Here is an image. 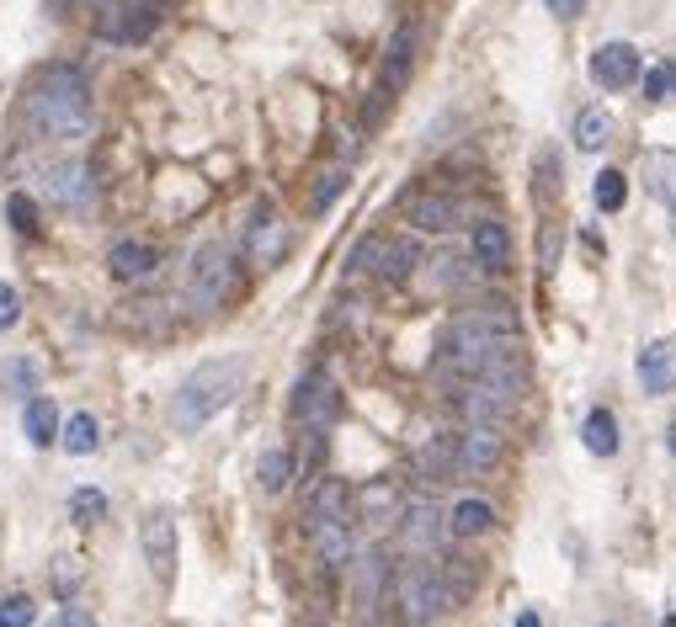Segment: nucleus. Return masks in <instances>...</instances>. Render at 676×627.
Instances as JSON below:
<instances>
[{
  "instance_id": "c756f323",
  "label": "nucleus",
  "mask_w": 676,
  "mask_h": 627,
  "mask_svg": "<svg viewBox=\"0 0 676 627\" xmlns=\"http://www.w3.org/2000/svg\"><path fill=\"white\" fill-rule=\"evenodd\" d=\"M421 267V250L410 245V239H389V256H384V271H378V282H389V288H400L410 271Z\"/></svg>"
},
{
  "instance_id": "c85d7f7f",
  "label": "nucleus",
  "mask_w": 676,
  "mask_h": 627,
  "mask_svg": "<svg viewBox=\"0 0 676 627\" xmlns=\"http://www.w3.org/2000/svg\"><path fill=\"white\" fill-rule=\"evenodd\" d=\"M495 510L485 500H459V506L448 510V532L453 538H480V532H491Z\"/></svg>"
},
{
  "instance_id": "473e14b6",
  "label": "nucleus",
  "mask_w": 676,
  "mask_h": 627,
  "mask_svg": "<svg viewBox=\"0 0 676 627\" xmlns=\"http://www.w3.org/2000/svg\"><path fill=\"white\" fill-rule=\"evenodd\" d=\"M400 484L395 478H378L368 495H363V510H368V521H389V516H400Z\"/></svg>"
},
{
  "instance_id": "6e6552de",
  "label": "nucleus",
  "mask_w": 676,
  "mask_h": 627,
  "mask_svg": "<svg viewBox=\"0 0 676 627\" xmlns=\"http://www.w3.org/2000/svg\"><path fill=\"white\" fill-rule=\"evenodd\" d=\"M640 75H645V64H640V48H634V43H602V48L591 54V80L602 90H629Z\"/></svg>"
},
{
  "instance_id": "c9c22d12",
  "label": "nucleus",
  "mask_w": 676,
  "mask_h": 627,
  "mask_svg": "<svg viewBox=\"0 0 676 627\" xmlns=\"http://www.w3.org/2000/svg\"><path fill=\"white\" fill-rule=\"evenodd\" d=\"M6 218H11L17 235H37V203H32L28 192H11L6 197Z\"/></svg>"
},
{
  "instance_id": "f03ea898",
  "label": "nucleus",
  "mask_w": 676,
  "mask_h": 627,
  "mask_svg": "<svg viewBox=\"0 0 676 627\" xmlns=\"http://www.w3.org/2000/svg\"><path fill=\"white\" fill-rule=\"evenodd\" d=\"M240 383H246V361L240 357H218V361H203L197 372H186L176 399H171L176 431H203L224 404H235Z\"/></svg>"
},
{
  "instance_id": "2f4dec72",
  "label": "nucleus",
  "mask_w": 676,
  "mask_h": 627,
  "mask_svg": "<svg viewBox=\"0 0 676 627\" xmlns=\"http://www.w3.org/2000/svg\"><path fill=\"white\" fill-rule=\"evenodd\" d=\"M384 256H389V235H368L352 245V277H378L384 271Z\"/></svg>"
},
{
  "instance_id": "5701e85b",
  "label": "nucleus",
  "mask_w": 676,
  "mask_h": 627,
  "mask_svg": "<svg viewBox=\"0 0 676 627\" xmlns=\"http://www.w3.org/2000/svg\"><path fill=\"white\" fill-rule=\"evenodd\" d=\"M410 60H416V32L400 28L389 37V48H384V96H395L405 86V75H410Z\"/></svg>"
},
{
  "instance_id": "ddd939ff",
  "label": "nucleus",
  "mask_w": 676,
  "mask_h": 627,
  "mask_svg": "<svg viewBox=\"0 0 676 627\" xmlns=\"http://www.w3.org/2000/svg\"><path fill=\"white\" fill-rule=\"evenodd\" d=\"M282 250H288V229H282V224L272 218V208L261 203L256 218H250V229H246V256L256 261V267H277Z\"/></svg>"
},
{
  "instance_id": "dca6fc26",
  "label": "nucleus",
  "mask_w": 676,
  "mask_h": 627,
  "mask_svg": "<svg viewBox=\"0 0 676 627\" xmlns=\"http://www.w3.org/2000/svg\"><path fill=\"white\" fill-rule=\"evenodd\" d=\"M501 463V431L495 425H469L459 436V468L463 474H491Z\"/></svg>"
},
{
  "instance_id": "4c0bfd02",
  "label": "nucleus",
  "mask_w": 676,
  "mask_h": 627,
  "mask_svg": "<svg viewBox=\"0 0 676 627\" xmlns=\"http://www.w3.org/2000/svg\"><path fill=\"white\" fill-rule=\"evenodd\" d=\"M640 80H645L650 101H672V96H676V60L655 64V69H650V75H640Z\"/></svg>"
},
{
  "instance_id": "79ce46f5",
  "label": "nucleus",
  "mask_w": 676,
  "mask_h": 627,
  "mask_svg": "<svg viewBox=\"0 0 676 627\" xmlns=\"http://www.w3.org/2000/svg\"><path fill=\"white\" fill-rule=\"evenodd\" d=\"M17 320H22V293L11 282H0V329H11Z\"/></svg>"
},
{
  "instance_id": "a18cd8bd",
  "label": "nucleus",
  "mask_w": 676,
  "mask_h": 627,
  "mask_svg": "<svg viewBox=\"0 0 676 627\" xmlns=\"http://www.w3.org/2000/svg\"><path fill=\"white\" fill-rule=\"evenodd\" d=\"M517 627H544V617H538V612H523V617H517Z\"/></svg>"
},
{
  "instance_id": "0eeeda50",
  "label": "nucleus",
  "mask_w": 676,
  "mask_h": 627,
  "mask_svg": "<svg viewBox=\"0 0 676 627\" xmlns=\"http://www.w3.org/2000/svg\"><path fill=\"white\" fill-rule=\"evenodd\" d=\"M139 548H144L150 574L165 585V580L176 574V516H171V510H150V516L139 521Z\"/></svg>"
},
{
  "instance_id": "7c9ffc66",
  "label": "nucleus",
  "mask_w": 676,
  "mask_h": 627,
  "mask_svg": "<svg viewBox=\"0 0 676 627\" xmlns=\"http://www.w3.org/2000/svg\"><path fill=\"white\" fill-rule=\"evenodd\" d=\"M559 154L554 150H538V160H533V197L549 208V203H559Z\"/></svg>"
},
{
  "instance_id": "de8ad7c7",
  "label": "nucleus",
  "mask_w": 676,
  "mask_h": 627,
  "mask_svg": "<svg viewBox=\"0 0 676 627\" xmlns=\"http://www.w3.org/2000/svg\"><path fill=\"white\" fill-rule=\"evenodd\" d=\"M661 627H676V612H672V617H666V623H661Z\"/></svg>"
},
{
  "instance_id": "393cba45",
  "label": "nucleus",
  "mask_w": 676,
  "mask_h": 627,
  "mask_svg": "<svg viewBox=\"0 0 676 627\" xmlns=\"http://www.w3.org/2000/svg\"><path fill=\"white\" fill-rule=\"evenodd\" d=\"M410 463H416L427 478H453V468H459V436H431Z\"/></svg>"
},
{
  "instance_id": "1a4fd4ad",
  "label": "nucleus",
  "mask_w": 676,
  "mask_h": 627,
  "mask_svg": "<svg viewBox=\"0 0 676 627\" xmlns=\"http://www.w3.org/2000/svg\"><path fill=\"white\" fill-rule=\"evenodd\" d=\"M43 192H49V203H60V208H86L96 197L92 165H86V160H60V165H49Z\"/></svg>"
},
{
  "instance_id": "49530a36",
  "label": "nucleus",
  "mask_w": 676,
  "mask_h": 627,
  "mask_svg": "<svg viewBox=\"0 0 676 627\" xmlns=\"http://www.w3.org/2000/svg\"><path fill=\"white\" fill-rule=\"evenodd\" d=\"M666 452L676 457V425H666Z\"/></svg>"
},
{
  "instance_id": "f8f14e48",
  "label": "nucleus",
  "mask_w": 676,
  "mask_h": 627,
  "mask_svg": "<svg viewBox=\"0 0 676 627\" xmlns=\"http://www.w3.org/2000/svg\"><path fill=\"white\" fill-rule=\"evenodd\" d=\"M517 393L523 389H501V383H474V389L459 399V410L469 425H495L517 410Z\"/></svg>"
},
{
  "instance_id": "e433bc0d",
  "label": "nucleus",
  "mask_w": 676,
  "mask_h": 627,
  "mask_svg": "<svg viewBox=\"0 0 676 627\" xmlns=\"http://www.w3.org/2000/svg\"><path fill=\"white\" fill-rule=\"evenodd\" d=\"M341 192H346V171H325V176L314 181V192H309V208H314V213L336 208Z\"/></svg>"
},
{
  "instance_id": "4468645a",
  "label": "nucleus",
  "mask_w": 676,
  "mask_h": 627,
  "mask_svg": "<svg viewBox=\"0 0 676 627\" xmlns=\"http://www.w3.org/2000/svg\"><path fill=\"white\" fill-rule=\"evenodd\" d=\"M304 538L325 569L352 564V521H304Z\"/></svg>"
},
{
  "instance_id": "f3484780",
  "label": "nucleus",
  "mask_w": 676,
  "mask_h": 627,
  "mask_svg": "<svg viewBox=\"0 0 676 627\" xmlns=\"http://www.w3.org/2000/svg\"><path fill=\"white\" fill-rule=\"evenodd\" d=\"M304 521H352V489H346V478H320L309 489Z\"/></svg>"
},
{
  "instance_id": "20e7f679",
  "label": "nucleus",
  "mask_w": 676,
  "mask_h": 627,
  "mask_svg": "<svg viewBox=\"0 0 676 627\" xmlns=\"http://www.w3.org/2000/svg\"><path fill=\"white\" fill-rule=\"evenodd\" d=\"M229 288H235V256H229V245H203L197 256H192V271H186V299L192 309H218V303L229 299Z\"/></svg>"
},
{
  "instance_id": "f704fd0d",
  "label": "nucleus",
  "mask_w": 676,
  "mask_h": 627,
  "mask_svg": "<svg viewBox=\"0 0 676 627\" xmlns=\"http://www.w3.org/2000/svg\"><path fill=\"white\" fill-rule=\"evenodd\" d=\"M623 203H629V181H623V171H602V176H597V208L618 213Z\"/></svg>"
},
{
  "instance_id": "ea45409f",
  "label": "nucleus",
  "mask_w": 676,
  "mask_h": 627,
  "mask_svg": "<svg viewBox=\"0 0 676 627\" xmlns=\"http://www.w3.org/2000/svg\"><path fill=\"white\" fill-rule=\"evenodd\" d=\"M559 250H565V229H559V224H544V239H538V271H544V277L559 271Z\"/></svg>"
},
{
  "instance_id": "9b49d317",
  "label": "nucleus",
  "mask_w": 676,
  "mask_h": 627,
  "mask_svg": "<svg viewBox=\"0 0 676 627\" xmlns=\"http://www.w3.org/2000/svg\"><path fill=\"white\" fill-rule=\"evenodd\" d=\"M405 213H410V224H416L421 235H448V229H459L463 224V203L459 197H442V192H421V197H410Z\"/></svg>"
},
{
  "instance_id": "cd10ccee",
  "label": "nucleus",
  "mask_w": 676,
  "mask_h": 627,
  "mask_svg": "<svg viewBox=\"0 0 676 627\" xmlns=\"http://www.w3.org/2000/svg\"><path fill=\"white\" fill-rule=\"evenodd\" d=\"M581 442L591 457H613L618 452V420L613 410H591V415L581 420Z\"/></svg>"
},
{
  "instance_id": "7ed1b4c3",
  "label": "nucleus",
  "mask_w": 676,
  "mask_h": 627,
  "mask_svg": "<svg viewBox=\"0 0 676 627\" xmlns=\"http://www.w3.org/2000/svg\"><path fill=\"white\" fill-rule=\"evenodd\" d=\"M395 606H400V617L410 627H437L459 601H453V591H448V580H442L437 564H405L395 574Z\"/></svg>"
},
{
  "instance_id": "aec40b11",
  "label": "nucleus",
  "mask_w": 676,
  "mask_h": 627,
  "mask_svg": "<svg viewBox=\"0 0 676 627\" xmlns=\"http://www.w3.org/2000/svg\"><path fill=\"white\" fill-rule=\"evenodd\" d=\"M384 585H389V553H363L357 559V596H363V606H368V617H378L384 612Z\"/></svg>"
},
{
  "instance_id": "a19ab883",
  "label": "nucleus",
  "mask_w": 676,
  "mask_h": 627,
  "mask_svg": "<svg viewBox=\"0 0 676 627\" xmlns=\"http://www.w3.org/2000/svg\"><path fill=\"white\" fill-rule=\"evenodd\" d=\"M54 591H60L64 601L81 591V559H60V564H54Z\"/></svg>"
},
{
  "instance_id": "412c9836",
  "label": "nucleus",
  "mask_w": 676,
  "mask_h": 627,
  "mask_svg": "<svg viewBox=\"0 0 676 627\" xmlns=\"http://www.w3.org/2000/svg\"><path fill=\"white\" fill-rule=\"evenodd\" d=\"M22 431H28L32 447H54V442H60V410H54V399H49V393L28 399V410H22Z\"/></svg>"
},
{
  "instance_id": "6ab92c4d",
  "label": "nucleus",
  "mask_w": 676,
  "mask_h": 627,
  "mask_svg": "<svg viewBox=\"0 0 676 627\" xmlns=\"http://www.w3.org/2000/svg\"><path fill=\"white\" fill-rule=\"evenodd\" d=\"M474 267L480 271H506L512 267V235L501 218H485L474 224Z\"/></svg>"
},
{
  "instance_id": "f257e3e1",
  "label": "nucleus",
  "mask_w": 676,
  "mask_h": 627,
  "mask_svg": "<svg viewBox=\"0 0 676 627\" xmlns=\"http://www.w3.org/2000/svg\"><path fill=\"white\" fill-rule=\"evenodd\" d=\"M28 128L37 139H81L92 128V86L81 69L54 64L28 96Z\"/></svg>"
},
{
  "instance_id": "423d86ee",
  "label": "nucleus",
  "mask_w": 676,
  "mask_h": 627,
  "mask_svg": "<svg viewBox=\"0 0 676 627\" xmlns=\"http://www.w3.org/2000/svg\"><path fill=\"white\" fill-rule=\"evenodd\" d=\"M288 415H293V425H304V431H325V425L341 415L336 383H331L325 372L299 378V389H293V399H288Z\"/></svg>"
},
{
  "instance_id": "9d476101",
  "label": "nucleus",
  "mask_w": 676,
  "mask_h": 627,
  "mask_svg": "<svg viewBox=\"0 0 676 627\" xmlns=\"http://www.w3.org/2000/svg\"><path fill=\"white\" fill-rule=\"evenodd\" d=\"M395 521H400L405 548H416V553H431V548H442V538H448V516L431 506V500H405Z\"/></svg>"
},
{
  "instance_id": "a878e982",
  "label": "nucleus",
  "mask_w": 676,
  "mask_h": 627,
  "mask_svg": "<svg viewBox=\"0 0 676 627\" xmlns=\"http://www.w3.org/2000/svg\"><path fill=\"white\" fill-rule=\"evenodd\" d=\"M645 181L676 218V150H650L645 154Z\"/></svg>"
},
{
  "instance_id": "bb28decb",
  "label": "nucleus",
  "mask_w": 676,
  "mask_h": 627,
  "mask_svg": "<svg viewBox=\"0 0 676 627\" xmlns=\"http://www.w3.org/2000/svg\"><path fill=\"white\" fill-rule=\"evenodd\" d=\"M60 442H64V452H69V457H92V452L101 447V425H96V415H86V410H81V415H69L60 425Z\"/></svg>"
},
{
  "instance_id": "c03bdc74",
  "label": "nucleus",
  "mask_w": 676,
  "mask_h": 627,
  "mask_svg": "<svg viewBox=\"0 0 676 627\" xmlns=\"http://www.w3.org/2000/svg\"><path fill=\"white\" fill-rule=\"evenodd\" d=\"M544 6H549L554 17H565V22H570V17H581V11H586V0H544Z\"/></svg>"
},
{
  "instance_id": "37998d69",
  "label": "nucleus",
  "mask_w": 676,
  "mask_h": 627,
  "mask_svg": "<svg viewBox=\"0 0 676 627\" xmlns=\"http://www.w3.org/2000/svg\"><path fill=\"white\" fill-rule=\"evenodd\" d=\"M49 627H96V623H92V612H86V606H64Z\"/></svg>"
},
{
  "instance_id": "4be33fe9",
  "label": "nucleus",
  "mask_w": 676,
  "mask_h": 627,
  "mask_svg": "<svg viewBox=\"0 0 676 627\" xmlns=\"http://www.w3.org/2000/svg\"><path fill=\"white\" fill-rule=\"evenodd\" d=\"M570 139H576V150H586V154L608 150V139H613V118H608V107H581L576 122H570Z\"/></svg>"
},
{
  "instance_id": "2eb2a0df",
  "label": "nucleus",
  "mask_w": 676,
  "mask_h": 627,
  "mask_svg": "<svg viewBox=\"0 0 676 627\" xmlns=\"http://www.w3.org/2000/svg\"><path fill=\"white\" fill-rule=\"evenodd\" d=\"M154 267H160V250L144 245V239H118V245L107 250V271H112L118 282H144V277H154Z\"/></svg>"
},
{
  "instance_id": "a211bd4d",
  "label": "nucleus",
  "mask_w": 676,
  "mask_h": 627,
  "mask_svg": "<svg viewBox=\"0 0 676 627\" xmlns=\"http://www.w3.org/2000/svg\"><path fill=\"white\" fill-rule=\"evenodd\" d=\"M640 389L645 393L676 389V346L672 340H650L645 352H640Z\"/></svg>"
},
{
  "instance_id": "b1692460",
  "label": "nucleus",
  "mask_w": 676,
  "mask_h": 627,
  "mask_svg": "<svg viewBox=\"0 0 676 627\" xmlns=\"http://www.w3.org/2000/svg\"><path fill=\"white\" fill-rule=\"evenodd\" d=\"M299 474V463H293V452L288 447H267L261 452V463H256V484H261V495H282L288 484Z\"/></svg>"
},
{
  "instance_id": "39448f33",
  "label": "nucleus",
  "mask_w": 676,
  "mask_h": 627,
  "mask_svg": "<svg viewBox=\"0 0 676 627\" xmlns=\"http://www.w3.org/2000/svg\"><path fill=\"white\" fill-rule=\"evenodd\" d=\"M160 6L165 0H101V11H96V37L101 43H144L154 28H160Z\"/></svg>"
},
{
  "instance_id": "58836bf2",
  "label": "nucleus",
  "mask_w": 676,
  "mask_h": 627,
  "mask_svg": "<svg viewBox=\"0 0 676 627\" xmlns=\"http://www.w3.org/2000/svg\"><path fill=\"white\" fill-rule=\"evenodd\" d=\"M37 623V601L32 596H6L0 601V627H32Z\"/></svg>"
},
{
  "instance_id": "72a5a7b5",
  "label": "nucleus",
  "mask_w": 676,
  "mask_h": 627,
  "mask_svg": "<svg viewBox=\"0 0 676 627\" xmlns=\"http://www.w3.org/2000/svg\"><path fill=\"white\" fill-rule=\"evenodd\" d=\"M69 521H75V527H96V521H107V495L92 489V484H86V489H75V495H69Z\"/></svg>"
}]
</instances>
